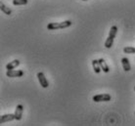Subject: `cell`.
<instances>
[{"mask_svg": "<svg viewBox=\"0 0 135 126\" xmlns=\"http://www.w3.org/2000/svg\"><path fill=\"white\" fill-rule=\"evenodd\" d=\"M71 21H64L61 23H50L47 24L48 31H56V29H62V28H67L71 26Z\"/></svg>", "mask_w": 135, "mask_h": 126, "instance_id": "obj_1", "label": "cell"}, {"mask_svg": "<svg viewBox=\"0 0 135 126\" xmlns=\"http://www.w3.org/2000/svg\"><path fill=\"white\" fill-rule=\"evenodd\" d=\"M118 27L117 26H113L110 29V32H109V36L108 38L106 39V42H105V47L110 49V48L113 46L114 44V40H115V37L117 33H118Z\"/></svg>", "mask_w": 135, "mask_h": 126, "instance_id": "obj_2", "label": "cell"}, {"mask_svg": "<svg viewBox=\"0 0 135 126\" xmlns=\"http://www.w3.org/2000/svg\"><path fill=\"white\" fill-rule=\"evenodd\" d=\"M112 97L110 94H107V93H104V94H99V95L94 96L92 100L96 103H100V102H109L111 101Z\"/></svg>", "mask_w": 135, "mask_h": 126, "instance_id": "obj_3", "label": "cell"}, {"mask_svg": "<svg viewBox=\"0 0 135 126\" xmlns=\"http://www.w3.org/2000/svg\"><path fill=\"white\" fill-rule=\"evenodd\" d=\"M37 78H38V81L40 83V85L43 87V88H48L49 86V82H48L47 78L45 77L43 72H38L37 73Z\"/></svg>", "mask_w": 135, "mask_h": 126, "instance_id": "obj_4", "label": "cell"}, {"mask_svg": "<svg viewBox=\"0 0 135 126\" xmlns=\"http://www.w3.org/2000/svg\"><path fill=\"white\" fill-rule=\"evenodd\" d=\"M6 75L8 77H22L24 75V72L21 70V69H10V70H7Z\"/></svg>", "mask_w": 135, "mask_h": 126, "instance_id": "obj_5", "label": "cell"}, {"mask_svg": "<svg viewBox=\"0 0 135 126\" xmlns=\"http://www.w3.org/2000/svg\"><path fill=\"white\" fill-rule=\"evenodd\" d=\"M23 113H24V107H23V105H18L16 107V109H15V117H16V120L22 119Z\"/></svg>", "mask_w": 135, "mask_h": 126, "instance_id": "obj_6", "label": "cell"}, {"mask_svg": "<svg viewBox=\"0 0 135 126\" xmlns=\"http://www.w3.org/2000/svg\"><path fill=\"white\" fill-rule=\"evenodd\" d=\"M16 119V117H15V113H9V114H4V115L1 116V118H0V123L1 124H3L5 122H9V121H12V120Z\"/></svg>", "mask_w": 135, "mask_h": 126, "instance_id": "obj_7", "label": "cell"}, {"mask_svg": "<svg viewBox=\"0 0 135 126\" xmlns=\"http://www.w3.org/2000/svg\"><path fill=\"white\" fill-rule=\"evenodd\" d=\"M92 67H93V69H94L95 73H100L102 70L101 65L99 64V60H93L92 61Z\"/></svg>", "mask_w": 135, "mask_h": 126, "instance_id": "obj_8", "label": "cell"}, {"mask_svg": "<svg viewBox=\"0 0 135 126\" xmlns=\"http://www.w3.org/2000/svg\"><path fill=\"white\" fill-rule=\"evenodd\" d=\"M122 68L125 72H129L131 69V65L129 64V61L127 58H122Z\"/></svg>", "mask_w": 135, "mask_h": 126, "instance_id": "obj_9", "label": "cell"}, {"mask_svg": "<svg viewBox=\"0 0 135 126\" xmlns=\"http://www.w3.org/2000/svg\"><path fill=\"white\" fill-rule=\"evenodd\" d=\"M19 65H20V61H19V60H14V61L10 62L9 64H7V65H6V69H7V70L14 69L15 68H17Z\"/></svg>", "mask_w": 135, "mask_h": 126, "instance_id": "obj_10", "label": "cell"}, {"mask_svg": "<svg viewBox=\"0 0 135 126\" xmlns=\"http://www.w3.org/2000/svg\"><path fill=\"white\" fill-rule=\"evenodd\" d=\"M99 64H100L102 70L104 72L108 73L110 72V68H109V65H107V63H106V61H105L104 59H99Z\"/></svg>", "mask_w": 135, "mask_h": 126, "instance_id": "obj_11", "label": "cell"}, {"mask_svg": "<svg viewBox=\"0 0 135 126\" xmlns=\"http://www.w3.org/2000/svg\"><path fill=\"white\" fill-rule=\"evenodd\" d=\"M0 8H1V11L4 14H6V15H11L12 14V10L9 7H7L6 5H4L3 3H0Z\"/></svg>", "mask_w": 135, "mask_h": 126, "instance_id": "obj_12", "label": "cell"}, {"mask_svg": "<svg viewBox=\"0 0 135 126\" xmlns=\"http://www.w3.org/2000/svg\"><path fill=\"white\" fill-rule=\"evenodd\" d=\"M13 4L15 6H21V5H27V0H13Z\"/></svg>", "mask_w": 135, "mask_h": 126, "instance_id": "obj_13", "label": "cell"}, {"mask_svg": "<svg viewBox=\"0 0 135 126\" xmlns=\"http://www.w3.org/2000/svg\"><path fill=\"white\" fill-rule=\"evenodd\" d=\"M123 52L126 54H135V47H131V46L125 47L123 48Z\"/></svg>", "mask_w": 135, "mask_h": 126, "instance_id": "obj_14", "label": "cell"}, {"mask_svg": "<svg viewBox=\"0 0 135 126\" xmlns=\"http://www.w3.org/2000/svg\"><path fill=\"white\" fill-rule=\"evenodd\" d=\"M82 1H87V0H82Z\"/></svg>", "mask_w": 135, "mask_h": 126, "instance_id": "obj_15", "label": "cell"}, {"mask_svg": "<svg viewBox=\"0 0 135 126\" xmlns=\"http://www.w3.org/2000/svg\"><path fill=\"white\" fill-rule=\"evenodd\" d=\"M134 91H135V86H134Z\"/></svg>", "mask_w": 135, "mask_h": 126, "instance_id": "obj_16", "label": "cell"}]
</instances>
